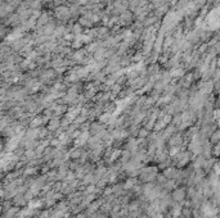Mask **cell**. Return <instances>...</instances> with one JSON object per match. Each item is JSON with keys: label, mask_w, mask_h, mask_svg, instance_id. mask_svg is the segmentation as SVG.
I'll return each mask as SVG.
<instances>
[{"label": "cell", "mask_w": 220, "mask_h": 218, "mask_svg": "<svg viewBox=\"0 0 220 218\" xmlns=\"http://www.w3.org/2000/svg\"><path fill=\"white\" fill-rule=\"evenodd\" d=\"M54 75H56V71L48 70V71H45L43 75H41L40 77H41V80H43V81H47V80H49V78H53V77H54Z\"/></svg>", "instance_id": "obj_20"}, {"label": "cell", "mask_w": 220, "mask_h": 218, "mask_svg": "<svg viewBox=\"0 0 220 218\" xmlns=\"http://www.w3.org/2000/svg\"><path fill=\"white\" fill-rule=\"evenodd\" d=\"M66 27L64 26H58L57 29H56V31H54V35L53 36H57V37H59V36H63L64 34H66Z\"/></svg>", "instance_id": "obj_23"}, {"label": "cell", "mask_w": 220, "mask_h": 218, "mask_svg": "<svg viewBox=\"0 0 220 218\" xmlns=\"http://www.w3.org/2000/svg\"><path fill=\"white\" fill-rule=\"evenodd\" d=\"M37 172V167H31V166H29V167H26L25 169H23V176L25 177H30V176H34L35 173Z\"/></svg>", "instance_id": "obj_15"}, {"label": "cell", "mask_w": 220, "mask_h": 218, "mask_svg": "<svg viewBox=\"0 0 220 218\" xmlns=\"http://www.w3.org/2000/svg\"><path fill=\"white\" fill-rule=\"evenodd\" d=\"M171 196L175 203H183L187 196V190L184 187H176L175 190H173Z\"/></svg>", "instance_id": "obj_1"}, {"label": "cell", "mask_w": 220, "mask_h": 218, "mask_svg": "<svg viewBox=\"0 0 220 218\" xmlns=\"http://www.w3.org/2000/svg\"><path fill=\"white\" fill-rule=\"evenodd\" d=\"M70 153V158L71 159H74V160H79L80 158H81V155H82V149H80V148H75V149H72L71 152H68Z\"/></svg>", "instance_id": "obj_12"}, {"label": "cell", "mask_w": 220, "mask_h": 218, "mask_svg": "<svg viewBox=\"0 0 220 218\" xmlns=\"http://www.w3.org/2000/svg\"><path fill=\"white\" fill-rule=\"evenodd\" d=\"M210 140H211L212 144L220 143V130H215V131L212 132V135L210 136Z\"/></svg>", "instance_id": "obj_18"}, {"label": "cell", "mask_w": 220, "mask_h": 218, "mask_svg": "<svg viewBox=\"0 0 220 218\" xmlns=\"http://www.w3.org/2000/svg\"><path fill=\"white\" fill-rule=\"evenodd\" d=\"M62 126V122L58 119V118H53L49 121L48 123V130L49 131H56V130H59Z\"/></svg>", "instance_id": "obj_9"}, {"label": "cell", "mask_w": 220, "mask_h": 218, "mask_svg": "<svg viewBox=\"0 0 220 218\" xmlns=\"http://www.w3.org/2000/svg\"><path fill=\"white\" fill-rule=\"evenodd\" d=\"M104 55H106V50H104V48H102V46H101V48H99V49H98L97 51L94 53V58L97 59V60L102 59V58H103Z\"/></svg>", "instance_id": "obj_22"}, {"label": "cell", "mask_w": 220, "mask_h": 218, "mask_svg": "<svg viewBox=\"0 0 220 218\" xmlns=\"http://www.w3.org/2000/svg\"><path fill=\"white\" fill-rule=\"evenodd\" d=\"M183 144H184V141H183V138H182L180 133H174L170 138V140H169L170 148H173V146H180L182 148Z\"/></svg>", "instance_id": "obj_4"}, {"label": "cell", "mask_w": 220, "mask_h": 218, "mask_svg": "<svg viewBox=\"0 0 220 218\" xmlns=\"http://www.w3.org/2000/svg\"><path fill=\"white\" fill-rule=\"evenodd\" d=\"M140 59H142V55H140V54H136V55L134 57V60H135V62H139Z\"/></svg>", "instance_id": "obj_31"}, {"label": "cell", "mask_w": 220, "mask_h": 218, "mask_svg": "<svg viewBox=\"0 0 220 218\" xmlns=\"http://www.w3.org/2000/svg\"><path fill=\"white\" fill-rule=\"evenodd\" d=\"M166 181H168V179L163 176V173H158V174H157V179H156V184H157V185L162 186Z\"/></svg>", "instance_id": "obj_24"}, {"label": "cell", "mask_w": 220, "mask_h": 218, "mask_svg": "<svg viewBox=\"0 0 220 218\" xmlns=\"http://www.w3.org/2000/svg\"><path fill=\"white\" fill-rule=\"evenodd\" d=\"M178 172H179V168H175V167H169V168L162 171L163 176L166 177L168 180H175L178 176Z\"/></svg>", "instance_id": "obj_5"}, {"label": "cell", "mask_w": 220, "mask_h": 218, "mask_svg": "<svg viewBox=\"0 0 220 218\" xmlns=\"http://www.w3.org/2000/svg\"><path fill=\"white\" fill-rule=\"evenodd\" d=\"M18 212H19V207L13 205V207L9 208L7 212H4L3 218H16V215L18 214Z\"/></svg>", "instance_id": "obj_10"}, {"label": "cell", "mask_w": 220, "mask_h": 218, "mask_svg": "<svg viewBox=\"0 0 220 218\" xmlns=\"http://www.w3.org/2000/svg\"><path fill=\"white\" fill-rule=\"evenodd\" d=\"M212 77H214V80H215V81H219V80H220V70L215 71V72L212 73Z\"/></svg>", "instance_id": "obj_28"}, {"label": "cell", "mask_w": 220, "mask_h": 218, "mask_svg": "<svg viewBox=\"0 0 220 218\" xmlns=\"http://www.w3.org/2000/svg\"><path fill=\"white\" fill-rule=\"evenodd\" d=\"M12 201H13V205H16V207H27L29 205V201L25 199V195H22V194L16 195L12 199Z\"/></svg>", "instance_id": "obj_6"}, {"label": "cell", "mask_w": 220, "mask_h": 218, "mask_svg": "<svg viewBox=\"0 0 220 218\" xmlns=\"http://www.w3.org/2000/svg\"><path fill=\"white\" fill-rule=\"evenodd\" d=\"M111 96H112L111 92H103V94H99V95H98V96H97V100H98L99 103H106Z\"/></svg>", "instance_id": "obj_17"}, {"label": "cell", "mask_w": 220, "mask_h": 218, "mask_svg": "<svg viewBox=\"0 0 220 218\" xmlns=\"http://www.w3.org/2000/svg\"><path fill=\"white\" fill-rule=\"evenodd\" d=\"M214 172L216 173V174H219L220 176V162H217V163H215V166H214Z\"/></svg>", "instance_id": "obj_27"}, {"label": "cell", "mask_w": 220, "mask_h": 218, "mask_svg": "<svg viewBox=\"0 0 220 218\" xmlns=\"http://www.w3.org/2000/svg\"><path fill=\"white\" fill-rule=\"evenodd\" d=\"M84 55H85V50H77L75 54H74V60H77L81 63V60L84 59Z\"/></svg>", "instance_id": "obj_21"}, {"label": "cell", "mask_w": 220, "mask_h": 218, "mask_svg": "<svg viewBox=\"0 0 220 218\" xmlns=\"http://www.w3.org/2000/svg\"><path fill=\"white\" fill-rule=\"evenodd\" d=\"M75 218H88V215L86 214H82V213H79V214H76Z\"/></svg>", "instance_id": "obj_30"}, {"label": "cell", "mask_w": 220, "mask_h": 218, "mask_svg": "<svg viewBox=\"0 0 220 218\" xmlns=\"http://www.w3.org/2000/svg\"><path fill=\"white\" fill-rule=\"evenodd\" d=\"M136 184H138V181H136L135 177H129L125 181V184H124V187H125V190H131Z\"/></svg>", "instance_id": "obj_14"}, {"label": "cell", "mask_w": 220, "mask_h": 218, "mask_svg": "<svg viewBox=\"0 0 220 218\" xmlns=\"http://www.w3.org/2000/svg\"><path fill=\"white\" fill-rule=\"evenodd\" d=\"M89 138H90V133H89V131H81L80 136H79L77 139H75V144H76L77 146L86 145V144H88Z\"/></svg>", "instance_id": "obj_3"}, {"label": "cell", "mask_w": 220, "mask_h": 218, "mask_svg": "<svg viewBox=\"0 0 220 218\" xmlns=\"http://www.w3.org/2000/svg\"><path fill=\"white\" fill-rule=\"evenodd\" d=\"M103 130H104V128H103V126L99 123V122H93V123L89 126V131H90L91 135H98V133H101Z\"/></svg>", "instance_id": "obj_8"}, {"label": "cell", "mask_w": 220, "mask_h": 218, "mask_svg": "<svg viewBox=\"0 0 220 218\" xmlns=\"http://www.w3.org/2000/svg\"><path fill=\"white\" fill-rule=\"evenodd\" d=\"M131 157H133V154L129 152V150H126V149H124V150H122V153H121V157H120V163H121V164L122 166H125L126 164V163L131 159Z\"/></svg>", "instance_id": "obj_11"}, {"label": "cell", "mask_w": 220, "mask_h": 218, "mask_svg": "<svg viewBox=\"0 0 220 218\" xmlns=\"http://www.w3.org/2000/svg\"><path fill=\"white\" fill-rule=\"evenodd\" d=\"M148 136H149V133H148V130H147V128H140V130H139L138 138H140V139H147Z\"/></svg>", "instance_id": "obj_25"}, {"label": "cell", "mask_w": 220, "mask_h": 218, "mask_svg": "<svg viewBox=\"0 0 220 218\" xmlns=\"http://www.w3.org/2000/svg\"><path fill=\"white\" fill-rule=\"evenodd\" d=\"M95 218H108V217H107V214H104V213L97 212V217H95Z\"/></svg>", "instance_id": "obj_29"}, {"label": "cell", "mask_w": 220, "mask_h": 218, "mask_svg": "<svg viewBox=\"0 0 220 218\" xmlns=\"http://www.w3.org/2000/svg\"><path fill=\"white\" fill-rule=\"evenodd\" d=\"M44 122H45V117H37L34 121H31V127L32 128H37V127H40L41 125H43Z\"/></svg>", "instance_id": "obj_16"}, {"label": "cell", "mask_w": 220, "mask_h": 218, "mask_svg": "<svg viewBox=\"0 0 220 218\" xmlns=\"http://www.w3.org/2000/svg\"><path fill=\"white\" fill-rule=\"evenodd\" d=\"M81 184L84 186H88L90 184H94V172H89L84 176V179L81 180Z\"/></svg>", "instance_id": "obj_13"}, {"label": "cell", "mask_w": 220, "mask_h": 218, "mask_svg": "<svg viewBox=\"0 0 220 218\" xmlns=\"http://www.w3.org/2000/svg\"><path fill=\"white\" fill-rule=\"evenodd\" d=\"M134 14H133V12L131 10H126V12H124L122 14H121V17H120V22L121 23H124V24H126V23H130L133 19H134V17H133Z\"/></svg>", "instance_id": "obj_7"}, {"label": "cell", "mask_w": 220, "mask_h": 218, "mask_svg": "<svg viewBox=\"0 0 220 218\" xmlns=\"http://www.w3.org/2000/svg\"><path fill=\"white\" fill-rule=\"evenodd\" d=\"M36 217L37 218H49L50 217V210H48V209L41 210V212H39V214Z\"/></svg>", "instance_id": "obj_26"}, {"label": "cell", "mask_w": 220, "mask_h": 218, "mask_svg": "<svg viewBox=\"0 0 220 218\" xmlns=\"http://www.w3.org/2000/svg\"><path fill=\"white\" fill-rule=\"evenodd\" d=\"M25 157L29 159V160H32L35 158H37L36 155V152L34 150V149H26V152H25Z\"/></svg>", "instance_id": "obj_19"}, {"label": "cell", "mask_w": 220, "mask_h": 218, "mask_svg": "<svg viewBox=\"0 0 220 218\" xmlns=\"http://www.w3.org/2000/svg\"><path fill=\"white\" fill-rule=\"evenodd\" d=\"M56 17L59 19H68L71 17V10L67 7H57L56 9Z\"/></svg>", "instance_id": "obj_2"}]
</instances>
